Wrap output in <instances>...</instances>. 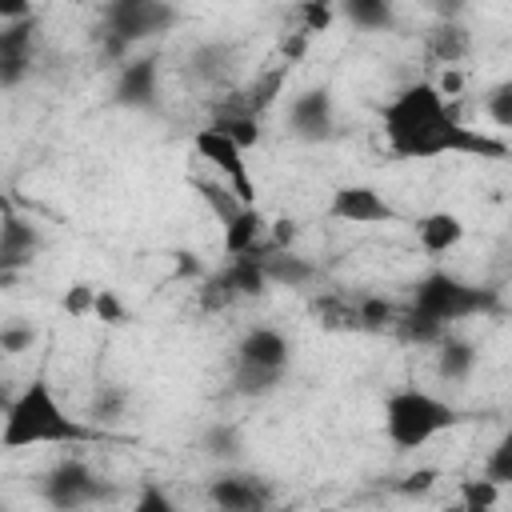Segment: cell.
I'll return each mask as SVG.
<instances>
[{
  "instance_id": "cell-1",
  "label": "cell",
  "mask_w": 512,
  "mask_h": 512,
  "mask_svg": "<svg viewBox=\"0 0 512 512\" xmlns=\"http://www.w3.org/2000/svg\"><path fill=\"white\" fill-rule=\"evenodd\" d=\"M380 128L388 140V152L396 160H436V156H480V160H504L508 144L468 128L456 120L448 96L436 88V80L404 84L384 108Z\"/></svg>"
},
{
  "instance_id": "cell-2",
  "label": "cell",
  "mask_w": 512,
  "mask_h": 512,
  "mask_svg": "<svg viewBox=\"0 0 512 512\" xmlns=\"http://www.w3.org/2000/svg\"><path fill=\"white\" fill-rule=\"evenodd\" d=\"M104 428L76 420L52 392V384L44 376H36L32 384H24L8 404H4V428H0V444L8 452L32 448V444H88L100 440Z\"/></svg>"
},
{
  "instance_id": "cell-3",
  "label": "cell",
  "mask_w": 512,
  "mask_h": 512,
  "mask_svg": "<svg viewBox=\"0 0 512 512\" xmlns=\"http://www.w3.org/2000/svg\"><path fill=\"white\" fill-rule=\"evenodd\" d=\"M464 420V412L456 404H448L444 396L404 384L384 400V436L396 452H416L428 440H436L440 432L456 428Z\"/></svg>"
},
{
  "instance_id": "cell-4",
  "label": "cell",
  "mask_w": 512,
  "mask_h": 512,
  "mask_svg": "<svg viewBox=\"0 0 512 512\" xmlns=\"http://www.w3.org/2000/svg\"><path fill=\"white\" fill-rule=\"evenodd\" d=\"M408 308L444 324V328H452V324L472 320V316H492L500 308V296L488 284H472V280H460L444 268H432L412 284Z\"/></svg>"
},
{
  "instance_id": "cell-5",
  "label": "cell",
  "mask_w": 512,
  "mask_h": 512,
  "mask_svg": "<svg viewBox=\"0 0 512 512\" xmlns=\"http://www.w3.org/2000/svg\"><path fill=\"white\" fill-rule=\"evenodd\" d=\"M116 496V488L92 472L84 460L76 456H64L56 460L44 476H40V500L52 508V512H84V508H100Z\"/></svg>"
},
{
  "instance_id": "cell-6",
  "label": "cell",
  "mask_w": 512,
  "mask_h": 512,
  "mask_svg": "<svg viewBox=\"0 0 512 512\" xmlns=\"http://www.w3.org/2000/svg\"><path fill=\"white\" fill-rule=\"evenodd\" d=\"M100 16H104L100 32H108V36H116L132 48L140 40H152V36L168 32L180 20V8L168 4V0H112V4L100 8Z\"/></svg>"
},
{
  "instance_id": "cell-7",
  "label": "cell",
  "mask_w": 512,
  "mask_h": 512,
  "mask_svg": "<svg viewBox=\"0 0 512 512\" xmlns=\"http://www.w3.org/2000/svg\"><path fill=\"white\" fill-rule=\"evenodd\" d=\"M192 148L200 152V160H208V164L220 172V180H224L244 204H256V184H252L248 160H244V152H240L224 132H216L212 124H204V128L192 136Z\"/></svg>"
},
{
  "instance_id": "cell-8",
  "label": "cell",
  "mask_w": 512,
  "mask_h": 512,
  "mask_svg": "<svg viewBox=\"0 0 512 512\" xmlns=\"http://www.w3.org/2000/svg\"><path fill=\"white\" fill-rule=\"evenodd\" d=\"M272 484L256 472L224 468L208 480V504L216 512H268L272 508Z\"/></svg>"
},
{
  "instance_id": "cell-9",
  "label": "cell",
  "mask_w": 512,
  "mask_h": 512,
  "mask_svg": "<svg viewBox=\"0 0 512 512\" xmlns=\"http://www.w3.org/2000/svg\"><path fill=\"white\" fill-rule=\"evenodd\" d=\"M112 104L128 112H156L160 108V56H132L116 68Z\"/></svg>"
},
{
  "instance_id": "cell-10",
  "label": "cell",
  "mask_w": 512,
  "mask_h": 512,
  "mask_svg": "<svg viewBox=\"0 0 512 512\" xmlns=\"http://www.w3.org/2000/svg\"><path fill=\"white\" fill-rule=\"evenodd\" d=\"M288 132L300 144H324L336 136V100L328 88H304L288 104Z\"/></svg>"
},
{
  "instance_id": "cell-11",
  "label": "cell",
  "mask_w": 512,
  "mask_h": 512,
  "mask_svg": "<svg viewBox=\"0 0 512 512\" xmlns=\"http://www.w3.org/2000/svg\"><path fill=\"white\" fill-rule=\"evenodd\" d=\"M328 216L344 224H396L400 212L372 184H340L328 196Z\"/></svg>"
},
{
  "instance_id": "cell-12",
  "label": "cell",
  "mask_w": 512,
  "mask_h": 512,
  "mask_svg": "<svg viewBox=\"0 0 512 512\" xmlns=\"http://www.w3.org/2000/svg\"><path fill=\"white\" fill-rule=\"evenodd\" d=\"M40 248H44L40 228L8 208V212H4V224H0V284H12L16 272L28 268Z\"/></svg>"
},
{
  "instance_id": "cell-13",
  "label": "cell",
  "mask_w": 512,
  "mask_h": 512,
  "mask_svg": "<svg viewBox=\"0 0 512 512\" xmlns=\"http://www.w3.org/2000/svg\"><path fill=\"white\" fill-rule=\"evenodd\" d=\"M236 364L244 368H268V372H288L292 364V340L272 328V324H252L240 344H236Z\"/></svg>"
},
{
  "instance_id": "cell-14",
  "label": "cell",
  "mask_w": 512,
  "mask_h": 512,
  "mask_svg": "<svg viewBox=\"0 0 512 512\" xmlns=\"http://www.w3.org/2000/svg\"><path fill=\"white\" fill-rule=\"evenodd\" d=\"M32 44H36V16L0 24V84L12 92L32 72Z\"/></svg>"
},
{
  "instance_id": "cell-15",
  "label": "cell",
  "mask_w": 512,
  "mask_h": 512,
  "mask_svg": "<svg viewBox=\"0 0 512 512\" xmlns=\"http://www.w3.org/2000/svg\"><path fill=\"white\" fill-rule=\"evenodd\" d=\"M256 256H260V268H264L268 284H280V288H308V284L320 276V268H316L308 256H300V252H280V248H272V240H268Z\"/></svg>"
},
{
  "instance_id": "cell-16",
  "label": "cell",
  "mask_w": 512,
  "mask_h": 512,
  "mask_svg": "<svg viewBox=\"0 0 512 512\" xmlns=\"http://www.w3.org/2000/svg\"><path fill=\"white\" fill-rule=\"evenodd\" d=\"M464 232H468L464 220H460L456 212H448V208L424 212V216L416 220V240H420V248H424L428 256H444V252L460 248Z\"/></svg>"
},
{
  "instance_id": "cell-17",
  "label": "cell",
  "mask_w": 512,
  "mask_h": 512,
  "mask_svg": "<svg viewBox=\"0 0 512 512\" xmlns=\"http://www.w3.org/2000/svg\"><path fill=\"white\" fill-rule=\"evenodd\" d=\"M268 216L260 212V208H244L232 224H224V252H228V260H236V256H256L264 244H268Z\"/></svg>"
},
{
  "instance_id": "cell-18",
  "label": "cell",
  "mask_w": 512,
  "mask_h": 512,
  "mask_svg": "<svg viewBox=\"0 0 512 512\" xmlns=\"http://www.w3.org/2000/svg\"><path fill=\"white\" fill-rule=\"evenodd\" d=\"M480 364V348L468 340V336H456L448 332L440 344H436V376L444 384H464Z\"/></svg>"
},
{
  "instance_id": "cell-19",
  "label": "cell",
  "mask_w": 512,
  "mask_h": 512,
  "mask_svg": "<svg viewBox=\"0 0 512 512\" xmlns=\"http://www.w3.org/2000/svg\"><path fill=\"white\" fill-rule=\"evenodd\" d=\"M232 60H236V48L228 40H200L188 52V76L200 84H220L232 72Z\"/></svg>"
},
{
  "instance_id": "cell-20",
  "label": "cell",
  "mask_w": 512,
  "mask_h": 512,
  "mask_svg": "<svg viewBox=\"0 0 512 512\" xmlns=\"http://www.w3.org/2000/svg\"><path fill=\"white\" fill-rule=\"evenodd\" d=\"M288 68L292 64H272V68H264L252 84H244L240 92H236V100H232V108H240V112H248V116H256L260 120V112L280 96V88H284V80H288Z\"/></svg>"
},
{
  "instance_id": "cell-21",
  "label": "cell",
  "mask_w": 512,
  "mask_h": 512,
  "mask_svg": "<svg viewBox=\"0 0 512 512\" xmlns=\"http://www.w3.org/2000/svg\"><path fill=\"white\" fill-rule=\"evenodd\" d=\"M468 48H472V32H468L464 24H456V20H444V24H436V28L428 32V52H432V60H440L444 68H456V64L468 56Z\"/></svg>"
},
{
  "instance_id": "cell-22",
  "label": "cell",
  "mask_w": 512,
  "mask_h": 512,
  "mask_svg": "<svg viewBox=\"0 0 512 512\" xmlns=\"http://www.w3.org/2000/svg\"><path fill=\"white\" fill-rule=\"evenodd\" d=\"M340 16L360 32H388L396 28V8L388 0H344Z\"/></svg>"
},
{
  "instance_id": "cell-23",
  "label": "cell",
  "mask_w": 512,
  "mask_h": 512,
  "mask_svg": "<svg viewBox=\"0 0 512 512\" xmlns=\"http://www.w3.org/2000/svg\"><path fill=\"white\" fill-rule=\"evenodd\" d=\"M212 128L216 132H224L240 152H252L256 144H260V120L256 116H248V112H240V108H220L216 116H212Z\"/></svg>"
},
{
  "instance_id": "cell-24",
  "label": "cell",
  "mask_w": 512,
  "mask_h": 512,
  "mask_svg": "<svg viewBox=\"0 0 512 512\" xmlns=\"http://www.w3.org/2000/svg\"><path fill=\"white\" fill-rule=\"evenodd\" d=\"M192 188H196V192H200V200L212 208V216L220 220V228H224V224H232L244 208H256V204H244V200H240L224 180H192Z\"/></svg>"
},
{
  "instance_id": "cell-25",
  "label": "cell",
  "mask_w": 512,
  "mask_h": 512,
  "mask_svg": "<svg viewBox=\"0 0 512 512\" xmlns=\"http://www.w3.org/2000/svg\"><path fill=\"white\" fill-rule=\"evenodd\" d=\"M224 276H228V284H232V292L240 300H252V296H264L268 292V276L260 268V256H236V260H228L224 264Z\"/></svg>"
},
{
  "instance_id": "cell-26",
  "label": "cell",
  "mask_w": 512,
  "mask_h": 512,
  "mask_svg": "<svg viewBox=\"0 0 512 512\" xmlns=\"http://www.w3.org/2000/svg\"><path fill=\"white\" fill-rule=\"evenodd\" d=\"M128 388H120V384H100L96 392H92V400H88V416H92V424L96 428H112V424H120L124 416H128Z\"/></svg>"
},
{
  "instance_id": "cell-27",
  "label": "cell",
  "mask_w": 512,
  "mask_h": 512,
  "mask_svg": "<svg viewBox=\"0 0 512 512\" xmlns=\"http://www.w3.org/2000/svg\"><path fill=\"white\" fill-rule=\"evenodd\" d=\"M200 448H204L208 460L232 468V464L240 460V452H244V440H240V432H236L232 424H212V428L200 436Z\"/></svg>"
},
{
  "instance_id": "cell-28",
  "label": "cell",
  "mask_w": 512,
  "mask_h": 512,
  "mask_svg": "<svg viewBox=\"0 0 512 512\" xmlns=\"http://www.w3.org/2000/svg\"><path fill=\"white\" fill-rule=\"evenodd\" d=\"M280 384H284V372H268V368H244V364H236V368H232V392H236V396L260 400V396H272Z\"/></svg>"
},
{
  "instance_id": "cell-29",
  "label": "cell",
  "mask_w": 512,
  "mask_h": 512,
  "mask_svg": "<svg viewBox=\"0 0 512 512\" xmlns=\"http://www.w3.org/2000/svg\"><path fill=\"white\" fill-rule=\"evenodd\" d=\"M484 480H492L500 492L512 488V428L492 444V452L484 456V468H480Z\"/></svg>"
},
{
  "instance_id": "cell-30",
  "label": "cell",
  "mask_w": 512,
  "mask_h": 512,
  "mask_svg": "<svg viewBox=\"0 0 512 512\" xmlns=\"http://www.w3.org/2000/svg\"><path fill=\"white\" fill-rule=\"evenodd\" d=\"M404 312H396V304L388 296H360L356 304V324L360 328H396Z\"/></svg>"
},
{
  "instance_id": "cell-31",
  "label": "cell",
  "mask_w": 512,
  "mask_h": 512,
  "mask_svg": "<svg viewBox=\"0 0 512 512\" xmlns=\"http://www.w3.org/2000/svg\"><path fill=\"white\" fill-rule=\"evenodd\" d=\"M484 116H488L496 128L512 132V76L488 84V92H484Z\"/></svg>"
},
{
  "instance_id": "cell-32",
  "label": "cell",
  "mask_w": 512,
  "mask_h": 512,
  "mask_svg": "<svg viewBox=\"0 0 512 512\" xmlns=\"http://www.w3.org/2000/svg\"><path fill=\"white\" fill-rule=\"evenodd\" d=\"M396 328H400L404 340H412V344H432V348L452 332V328H444V324H436V320H428V316H420V312H412V308L400 316Z\"/></svg>"
},
{
  "instance_id": "cell-33",
  "label": "cell",
  "mask_w": 512,
  "mask_h": 512,
  "mask_svg": "<svg viewBox=\"0 0 512 512\" xmlns=\"http://www.w3.org/2000/svg\"><path fill=\"white\" fill-rule=\"evenodd\" d=\"M128 512H184V508L176 504V496H172L160 480H140V488H136Z\"/></svg>"
},
{
  "instance_id": "cell-34",
  "label": "cell",
  "mask_w": 512,
  "mask_h": 512,
  "mask_svg": "<svg viewBox=\"0 0 512 512\" xmlns=\"http://www.w3.org/2000/svg\"><path fill=\"white\" fill-rule=\"evenodd\" d=\"M36 340H40V332H36L32 320H4V324H0V352H4V356L32 352Z\"/></svg>"
},
{
  "instance_id": "cell-35",
  "label": "cell",
  "mask_w": 512,
  "mask_h": 512,
  "mask_svg": "<svg viewBox=\"0 0 512 512\" xmlns=\"http://www.w3.org/2000/svg\"><path fill=\"white\" fill-rule=\"evenodd\" d=\"M96 296H100V288H96V284L76 280L72 288H64L60 308H64V316H72V320H88V316L96 312Z\"/></svg>"
},
{
  "instance_id": "cell-36",
  "label": "cell",
  "mask_w": 512,
  "mask_h": 512,
  "mask_svg": "<svg viewBox=\"0 0 512 512\" xmlns=\"http://www.w3.org/2000/svg\"><path fill=\"white\" fill-rule=\"evenodd\" d=\"M460 504L464 508H480V512H492L496 508V500H500V488L492 484V480H484V476H476V480H460Z\"/></svg>"
},
{
  "instance_id": "cell-37",
  "label": "cell",
  "mask_w": 512,
  "mask_h": 512,
  "mask_svg": "<svg viewBox=\"0 0 512 512\" xmlns=\"http://www.w3.org/2000/svg\"><path fill=\"white\" fill-rule=\"evenodd\" d=\"M100 324H108V328H120V324H128L132 320V308L112 292V288H100V296H96V312H92Z\"/></svg>"
},
{
  "instance_id": "cell-38",
  "label": "cell",
  "mask_w": 512,
  "mask_h": 512,
  "mask_svg": "<svg viewBox=\"0 0 512 512\" xmlns=\"http://www.w3.org/2000/svg\"><path fill=\"white\" fill-rule=\"evenodd\" d=\"M336 12H340V8H332V4H316V0H312V4H300V8H296V16H300V32H304V36L324 32V28L332 24Z\"/></svg>"
},
{
  "instance_id": "cell-39",
  "label": "cell",
  "mask_w": 512,
  "mask_h": 512,
  "mask_svg": "<svg viewBox=\"0 0 512 512\" xmlns=\"http://www.w3.org/2000/svg\"><path fill=\"white\" fill-rule=\"evenodd\" d=\"M296 236H300V224H296L292 216H276V220L268 224V240H272V248H280V252H296Z\"/></svg>"
},
{
  "instance_id": "cell-40",
  "label": "cell",
  "mask_w": 512,
  "mask_h": 512,
  "mask_svg": "<svg viewBox=\"0 0 512 512\" xmlns=\"http://www.w3.org/2000/svg\"><path fill=\"white\" fill-rule=\"evenodd\" d=\"M428 488H436V468H416V472H408L400 480V492L404 496H424Z\"/></svg>"
},
{
  "instance_id": "cell-41",
  "label": "cell",
  "mask_w": 512,
  "mask_h": 512,
  "mask_svg": "<svg viewBox=\"0 0 512 512\" xmlns=\"http://www.w3.org/2000/svg\"><path fill=\"white\" fill-rule=\"evenodd\" d=\"M436 88H440L448 100H452V96H460V92H464V72H460V68H444V72H440V80H436Z\"/></svg>"
},
{
  "instance_id": "cell-42",
  "label": "cell",
  "mask_w": 512,
  "mask_h": 512,
  "mask_svg": "<svg viewBox=\"0 0 512 512\" xmlns=\"http://www.w3.org/2000/svg\"><path fill=\"white\" fill-rule=\"evenodd\" d=\"M452 512H480V508H464V504H456V508H452Z\"/></svg>"
},
{
  "instance_id": "cell-43",
  "label": "cell",
  "mask_w": 512,
  "mask_h": 512,
  "mask_svg": "<svg viewBox=\"0 0 512 512\" xmlns=\"http://www.w3.org/2000/svg\"><path fill=\"white\" fill-rule=\"evenodd\" d=\"M320 512H336V508H320Z\"/></svg>"
}]
</instances>
